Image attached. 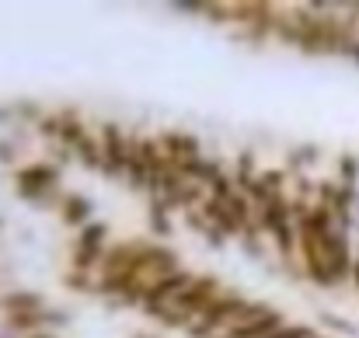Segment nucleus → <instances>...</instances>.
Segmentation results:
<instances>
[{
	"mask_svg": "<svg viewBox=\"0 0 359 338\" xmlns=\"http://www.w3.org/2000/svg\"><path fill=\"white\" fill-rule=\"evenodd\" d=\"M217 338H224V335H217Z\"/></svg>",
	"mask_w": 359,
	"mask_h": 338,
	"instance_id": "f3484780",
	"label": "nucleus"
},
{
	"mask_svg": "<svg viewBox=\"0 0 359 338\" xmlns=\"http://www.w3.org/2000/svg\"><path fill=\"white\" fill-rule=\"evenodd\" d=\"M248 307H251V304H248L244 297H238V293H220V297L189 325V335L192 338H217V332H220L224 325L234 328L241 318L248 314Z\"/></svg>",
	"mask_w": 359,
	"mask_h": 338,
	"instance_id": "f03ea898",
	"label": "nucleus"
},
{
	"mask_svg": "<svg viewBox=\"0 0 359 338\" xmlns=\"http://www.w3.org/2000/svg\"><path fill=\"white\" fill-rule=\"evenodd\" d=\"M325 258H328V269H332L335 283L353 279V265H356V258H353V251H349V230L335 227V230L325 237Z\"/></svg>",
	"mask_w": 359,
	"mask_h": 338,
	"instance_id": "20e7f679",
	"label": "nucleus"
},
{
	"mask_svg": "<svg viewBox=\"0 0 359 338\" xmlns=\"http://www.w3.org/2000/svg\"><path fill=\"white\" fill-rule=\"evenodd\" d=\"M14 157V147L11 143H0V161H11Z\"/></svg>",
	"mask_w": 359,
	"mask_h": 338,
	"instance_id": "dca6fc26",
	"label": "nucleus"
},
{
	"mask_svg": "<svg viewBox=\"0 0 359 338\" xmlns=\"http://www.w3.org/2000/svg\"><path fill=\"white\" fill-rule=\"evenodd\" d=\"M192 283H196V279H192L189 272H182V269H178L175 276H164V279H161V283H157V286H154L147 297H143V304H140V307H143V314L161 318V314H164V311H168V307H171V304H175V300H178L189 286H192Z\"/></svg>",
	"mask_w": 359,
	"mask_h": 338,
	"instance_id": "7ed1b4c3",
	"label": "nucleus"
},
{
	"mask_svg": "<svg viewBox=\"0 0 359 338\" xmlns=\"http://www.w3.org/2000/svg\"><path fill=\"white\" fill-rule=\"evenodd\" d=\"M129 157H133V140L122 136L119 126H105V164H102V171L109 178L129 175Z\"/></svg>",
	"mask_w": 359,
	"mask_h": 338,
	"instance_id": "39448f33",
	"label": "nucleus"
},
{
	"mask_svg": "<svg viewBox=\"0 0 359 338\" xmlns=\"http://www.w3.org/2000/svg\"><path fill=\"white\" fill-rule=\"evenodd\" d=\"M182 171L189 175V182H196V185H213L220 175H224V168H220V161L217 157H192V161H185L182 164Z\"/></svg>",
	"mask_w": 359,
	"mask_h": 338,
	"instance_id": "1a4fd4ad",
	"label": "nucleus"
},
{
	"mask_svg": "<svg viewBox=\"0 0 359 338\" xmlns=\"http://www.w3.org/2000/svg\"><path fill=\"white\" fill-rule=\"evenodd\" d=\"M283 328H286L283 314H276V311L265 307L258 318H248V321H241L234 328H227L224 338H272L276 332H283Z\"/></svg>",
	"mask_w": 359,
	"mask_h": 338,
	"instance_id": "0eeeda50",
	"label": "nucleus"
},
{
	"mask_svg": "<svg viewBox=\"0 0 359 338\" xmlns=\"http://www.w3.org/2000/svg\"><path fill=\"white\" fill-rule=\"evenodd\" d=\"M77 154H81V164H84V168H102V164H105V150H102L91 136H84V140L77 143Z\"/></svg>",
	"mask_w": 359,
	"mask_h": 338,
	"instance_id": "f8f14e48",
	"label": "nucleus"
},
{
	"mask_svg": "<svg viewBox=\"0 0 359 338\" xmlns=\"http://www.w3.org/2000/svg\"><path fill=\"white\" fill-rule=\"evenodd\" d=\"M4 311H11V318H18V314H35V311H42V300L32 297V293H14V297L4 300Z\"/></svg>",
	"mask_w": 359,
	"mask_h": 338,
	"instance_id": "9b49d317",
	"label": "nucleus"
},
{
	"mask_svg": "<svg viewBox=\"0 0 359 338\" xmlns=\"http://www.w3.org/2000/svg\"><path fill=\"white\" fill-rule=\"evenodd\" d=\"M272 338H321L311 325H286L283 332H276Z\"/></svg>",
	"mask_w": 359,
	"mask_h": 338,
	"instance_id": "2eb2a0df",
	"label": "nucleus"
},
{
	"mask_svg": "<svg viewBox=\"0 0 359 338\" xmlns=\"http://www.w3.org/2000/svg\"><path fill=\"white\" fill-rule=\"evenodd\" d=\"M224 290H220V283L217 279H210V276H203V279H196L164 314H161V321L168 325V328H175V325H189V321H196L217 297H220Z\"/></svg>",
	"mask_w": 359,
	"mask_h": 338,
	"instance_id": "f257e3e1",
	"label": "nucleus"
},
{
	"mask_svg": "<svg viewBox=\"0 0 359 338\" xmlns=\"http://www.w3.org/2000/svg\"><path fill=\"white\" fill-rule=\"evenodd\" d=\"M105 234H109L105 224H91L81 230L77 255H74V269H77V272H91V265L102 258V241H105Z\"/></svg>",
	"mask_w": 359,
	"mask_h": 338,
	"instance_id": "6e6552de",
	"label": "nucleus"
},
{
	"mask_svg": "<svg viewBox=\"0 0 359 338\" xmlns=\"http://www.w3.org/2000/svg\"><path fill=\"white\" fill-rule=\"evenodd\" d=\"M63 213H67V224H84V220L95 213V206H91V199H84V196H67V199H63Z\"/></svg>",
	"mask_w": 359,
	"mask_h": 338,
	"instance_id": "9d476101",
	"label": "nucleus"
},
{
	"mask_svg": "<svg viewBox=\"0 0 359 338\" xmlns=\"http://www.w3.org/2000/svg\"><path fill=\"white\" fill-rule=\"evenodd\" d=\"M339 175H342V185H356L359 182V157L346 154V157L339 161Z\"/></svg>",
	"mask_w": 359,
	"mask_h": 338,
	"instance_id": "ddd939ff",
	"label": "nucleus"
},
{
	"mask_svg": "<svg viewBox=\"0 0 359 338\" xmlns=\"http://www.w3.org/2000/svg\"><path fill=\"white\" fill-rule=\"evenodd\" d=\"M53 185H56V168H49V164H32L18 175V192L32 203H46Z\"/></svg>",
	"mask_w": 359,
	"mask_h": 338,
	"instance_id": "423d86ee",
	"label": "nucleus"
},
{
	"mask_svg": "<svg viewBox=\"0 0 359 338\" xmlns=\"http://www.w3.org/2000/svg\"><path fill=\"white\" fill-rule=\"evenodd\" d=\"M150 224H154V234H168L171 230V224H168V206L161 203V199H154V210H150Z\"/></svg>",
	"mask_w": 359,
	"mask_h": 338,
	"instance_id": "4468645a",
	"label": "nucleus"
}]
</instances>
